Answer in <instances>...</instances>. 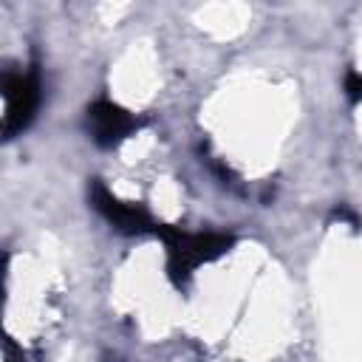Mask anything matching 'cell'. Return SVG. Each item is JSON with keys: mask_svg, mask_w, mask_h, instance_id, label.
<instances>
[{"mask_svg": "<svg viewBox=\"0 0 362 362\" xmlns=\"http://www.w3.org/2000/svg\"><path fill=\"white\" fill-rule=\"evenodd\" d=\"M156 232L167 240V255H170L167 269H170V277L175 283H184L195 266L221 257L232 246V238L221 235V232L192 235V232H181L175 226H156Z\"/></svg>", "mask_w": 362, "mask_h": 362, "instance_id": "1", "label": "cell"}, {"mask_svg": "<svg viewBox=\"0 0 362 362\" xmlns=\"http://www.w3.org/2000/svg\"><path fill=\"white\" fill-rule=\"evenodd\" d=\"M90 204L96 206V212H102V215H105L119 232H124V235H139V232H147V229L156 226L153 218H150L139 204H124V201H119L116 195H110V192L105 189L102 181H93V184H90Z\"/></svg>", "mask_w": 362, "mask_h": 362, "instance_id": "4", "label": "cell"}, {"mask_svg": "<svg viewBox=\"0 0 362 362\" xmlns=\"http://www.w3.org/2000/svg\"><path fill=\"white\" fill-rule=\"evenodd\" d=\"M88 127H90V136L96 144L113 147L139 127V119L133 113H127L124 107H119L107 99H99L88 107Z\"/></svg>", "mask_w": 362, "mask_h": 362, "instance_id": "3", "label": "cell"}, {"mask_svg": "<svg viewBox=\"0 0 362 362\" xmlns=\"http://www.w3.org/2000/svg\"><path fill=\"white\" fill-rule=\"evenodd\" d=\"M345 93H348L351 102H362V74L351 71V74L345 76Z\"/></svg>", "mask_w": 362, "mask_h": 362, "instance_id": "5", "label": "cell"}, {"mask_svg": "<svg viewBox=\"0 0 362 362\" xmlns=\"http://www.w3.org/2000/svg\"><path fill=\"white\" fill-rule=\"evenodd\" d=\"M3 99H6V119L3 133L6 139H14L20 130H25L40 107V79L37 71H6L3 79Z\"/></svg>", "mask_w": 362, "mask_h": 362, "instance_id": "2", "label": "cell"}]
</instances>
